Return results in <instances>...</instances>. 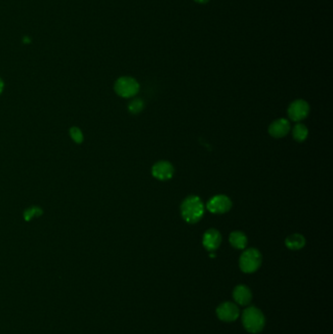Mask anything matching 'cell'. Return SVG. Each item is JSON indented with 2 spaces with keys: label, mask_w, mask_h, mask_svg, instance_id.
<instances>
[{
  "label": "cell",
  "mask_w": 333,
  "mask_h": 334,
  "mask_svg": "<svg viewBox=\"0 0 333 334\" xmlns=\"http://www.w3.org/2000/svg\"><path fill=\"white\" fill-rule=\"evenodd\" d=\"M204 204L197 196H190L182 202L181 215L189 224H196L204 214Z\"/></svg>",
  "instance_id": "6da1fadb"
},
{
  "label": "cell",
  "mask_w": 333,
  "mask_h": 334,
  "mask_svg": "<svg viewBox=\"0 0 333 334\" xmlns=\"http://www.w3.org/2000/svg\"><path fill=\"white\" fill-rule=\"evenodd\" d=\"M242 320L243 327L250 333L261 332L266 323L265 316L255 306H249L242 312Z\"/></svg>",
  "instance_id": "7a4b0ae2"
},
{
  "label": "cell",
  "mask_w": 333,
  "mask_h": 334,
  "mask_svg": "<svg viewBox=\"0 0 333 334\" xmlns=\"http://www.w3.org/2000/svg\"><path fill=\"white\" fill-rule=\"evenodd\" d=\"M262 264V254L256 248H248L240 257V268L243 273L256 272Z\"/></svg>",
  "instance_id": "3957f363"
},
{
  "label": "cell",
  "mask_w": 333,
  "mask_h": 334,
  "mask_svg": "<svg viewBox=\"0 0 333 334\" xmlns=\"http://www.w3.org/2000/svg\"><path fill=\"white\" fill-rule=\"evenodd\" d=\"M140 85L135 78L130 76L120 77L115 83V91L122 98H131L137 95Z\"/></svg>",
  "instance_id": "277c9868"
},
{
  "label": "cell",
  "mask_w": 333,
  "mask_h": 334,
  "mask_svg": "<svg viewBox=\"0 0 333 334\" xmlns=\"http://www.w3.org/2000/svg\"><path fill=\"white\" fill-rule=\"evenodd\" d=\"M216 315L218 319L225 322H232L239 319L240 308L237 304L224 302L220 304L216 309Z\"/></svg>",
  "instance_id": "5b68a950"
},
{
  "label": "cell",
  "mask_w": 333,
  "mask_h": 334,
  "mask_svg": "<svg viewBox=\"0 0 333 334\" xmlns=\"http://www.w3.org/2000/svg\"><path fill=\"white\" fill-rule=\"evenodd\" d=\"M288 117L291 121L301 122L308 117L310 113V106L305 100H295L288 106Z\"/></svg>",
  "instance_id": "8992f818"
},
{
  "label": "cell",
  "mask_w": 333,
  "mask_h": 334,
  "mask_svg": "<svg viewBox=\"0 0 333 334\" xmlns=\"http://www.w3.org/2000/svg\"><path fill=\"white\" fill-rule=\"evenodd\" d=\"M232 200L225 195H217L207 202V209L214 214H224L232 208Z\"/></svg>",
  "instance_id": "52a82bcc"
},
{
  "label": "cell",
  "mask_w": 333,
  "mask_h": 334,
  "mask_svg": "<svg viewBox=\"0 0 333 334\" xmlns=\"http://www.w3.org/2000/svg\"><path fill=\"white\" fill-rule=\"evenodd\" d=\"M152 176L159 181H167L173 177L174 167L166 160H160L151 167Z\"/></svg>",
  "instance_id": "ba28073f"
},
{
  "label": "cell",
  "mask_w": 333,
  "mask_h": 334,
  "mask_svg": "<svg viewBox=\"0 0 333 334\" xmlns=\"http://www.w3.org/2000/svg\"><path fill=\"white\" fill-rule=\"evenodd\" d=\"M222 243V236L215 229L207 230L202 238V245L208 252L216 251Z\"/></svg>",
  "instance_id": "9c48e42d"
},
{
  "label": "cell",
  "mask_w": 333,
  "mask_h": 334,
  "mask_svg": "<svg viewBox=\"0 0 333 334\" xmlns=\"http://www.w3.org/2000/svg\"><path fill=\"white\" fill-rule=\"evenodd\" d=\"M289 131H290V123L286 119L275 120L270 124L268 128L269 134L273 138H278V139L287 136Z\"/></svg>",
  "instance_id": "30bf717a"
},
{
  "label": "cell",
  "mask_w": 333,
  "mask_h": 334,
  "mask_svg": "<svg viewBox=\"0 0 333 334\" xmlns=\"http://www.w3.org/2000/svg\"><path fill=\"white\" fill-rule=\"evenodd\" d=\"M233 297L240 306H247L252 300V292L244 285L237 286L233 291Z\"/></svg>",
  "instance_id": "8fae6325"
},
{
  "label": "cell",
  "mask_w": 333,
  "mask_h": 334,
  "mask_svg": "<svg viewBox=\"0 0 333 334\" xmlns=\"http://www.w3.org/2000/svg\"><path fill=\"white\" fill-rule=\"evenodd\" d=\"M229 242L231 243V245L233 247H235L236 249H244L248 243L247 237L245 236V234H243L240 231H235V232L231 233L230 237H229Z\"/></svg>",
  "instance_id": "7c38bea8"
},
{
  "label": "cell",
  "mask_w": 333,
  "mask_h": 334,
  "mask_svg": "<svg viewBox=\"0 0 333 334\" xmlns=\"http://www.w3.org/2000/svg\"><path fill=\"white\" fill-rule=\"evenodd\" d=\"M306 244V240L300 234H293L286 240V245L290 250L302 249Z\"/></svg>",
  "instance_id": "4fadbf2b"
},
{
  "label": "cell",
  "mask_w": 333,
  "mask_h": 334,
  "mask_svg": "<svg viewBox=\"0 0 333 334\" xmlns=\"http://www.w3.org/2000/svg\"><path fill=\"white\" fill-rule=\"evenodd\" d=\"M309 134L308 128L306 127V125H304L302 123H298L294 126V128L292 129V137L296 142L302 143L304 142Z\"/></svg>",
  "instance_id": "5bb4252c"
},
{
  "label": "cell",
  "mask_w": 333,
  "mask_h": 334,
  "mask_svg": "<svg viewBox=\"0 0 333 334\" xmlns=\"http://www.w3.org/2000/svg\"><path fill=\"white\" fill-rule=\"evenodd\" d=\"M144 106H145L144 101L140 98H135L132 101H130V103L128 104V110L133 115H138L144 109Z\"/></svg>",
  "instance_id": "9a60e30c"
},
{
  "label": "cell",
  "mask_w": 333,
  "mask_h": 334,
  "mask_svg": "<svg viewBox=\"0 0 333 334\" xmlns=\"http://www.w3.org/2000/svg\"><path fill=\"white\" fill-rule=\"evenodd\" d=\"M42 213H43V211H42V209L40 207H38V206H31L30 208H28V209L25 210V212H24V219L29 222L31 219H33L35 217L41 216Z\"/></svg>",
  "instance_id": "2e32d148"
},
{
  "label": "cell",
  "mask_w": 333,
  "mask_h": 334,
  "mask_svg": "<svg viewBox=\"0 0 333 334\" xmlns=\"http://www.w3.org/2000/svg\"><path fill=\"white\" fill-rule=\"evenodd\" d=\"M70 136L73 139V141L76 143V144H82L83 141H84V135H83V132L81 131L80 128L76 127V126H74V127H71L70 129Z\"/></svg>",
  "instance_id": "e0dca14e"
},
{
  "label": "cell",
  "mask_w": 333,
  "mask_h": 334,
  "mask_svg": "<svg viewBox=\"0 0 333 334\" xmlns=\"http://www.w3.org/2000/svg\"><path fill=\"white\" fill-rule=\"evenodd\" d=\"M3 90H4V82H3V80L0 78V95L2 94Z\"/></svg>",
  "instance_id": "ac0fdd59"
},
{
  "label": "cell",
  "mask_w": 333,
  "mask_h": 334,
  "mask_svg": "<svg viewBox=\"0 0 333 334\" xmlns=\"http://www.w3.org/2000/svg\"><path fill=\"white\" fill-rule=\"evenodd\" d=\"M196 1L197 3H200V4H204V3H207L209 0H194Z\"/></svg>",
  "instance_id": "d6986e66"
},
{
  "label": "cell",
  "mask_w": 333,
  "mask_h": 334,
  "mask_svg": "<svg viewBox=\"0 0 333 334\" xmlns=\"http://www.w3.org/2000/svg\"><path fill=\"white\" fill-rule=\"evenodd\" d=\"M210 257H211V258H214V257H216V254H214L213 252H211V254H210Z\"/></svg>",
  "instance_id": "ffe728a7"
}]
</instances>
